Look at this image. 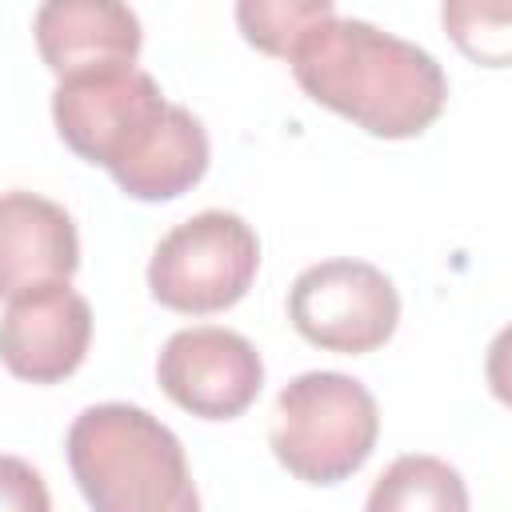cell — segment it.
Returning a JSON list of instances; mask_svg holds the SVG:
<instances>
[{"label":"cell","instance_id":"1","mask_svg":"<svg viewBox=\"0 0 512 512\" xmlns=\"http://www.w3.org/2000/svg\"><path fill=\"white\" fill-rule=\"evenodd\" d=\"M296 84L324 108L372 136H420L448 100L444 68L432 52L356 16H328L292 48Z\"/></svg>","mask_w":512,"mask_h":512},{"label":"cell","instance_id":"2","mask_svg":"<svg viewBox=\"0 0 512 512\" xmlns=\"http://www.w3.org/2000/svg\"><path fill=\"white\" fill-rule=\"evenodd\" d=\"M68 464L92 512H200L184 444L136 404H92L68 428Z\"/></svg>","mask_w":512,"mask_h":512},{"label":"cell","instance_id":"3","mask_svg":"<svg viewBox=\"0 0 512 512\" xmlns=\"http://www.w3.org/2000/svg\"><path fill=\"white\" fill-rule=\"evenodd\" d=\"M380 412L372 392L344 372L288 380L272 412V452L304 484L348 480L376 448Z\"/></svg>","mask_w":512,"mask_h":512},{"label":"cell","instance_id":"4","mask_svg":"<svg viewBox=\"0 0 512 512\" xmlns=\"http://www.w3.org/2000/svg\"><path fill=\"white\" fill-rule=\"evenodd\" d=\"M260 240L236 212L208 208L176 224L148 260L152 296L184 316L232 308L256 280Z\"/></svg>","mask_w":512,"mask_h":512},{"label":"cell","instance_id":"5","mask_svg":"<svg viewBox=\"0 0 512 512\" xmlns=\"http://www.w3.org/2000/svg\"><path fill=\"white\" fill-rule=\"evenodd\" d=\"M288 320L324 352L364 356L392 340L400 324V296L376 264L320 260L292 280Z\"/></svg>","mask_w":512,"mask_h":512},{"label":"cell","instance_id":"6","mask_svg":"<svg viewBox=\"0 0 512 512\" xmlns=\"http://www.w3.org/2000/svg\"><path fill=\"white\" fill-rule=\"evenodd\" d=\"M156 380L184 412L200 420H232L260 396L264 360L240 332L200 324L168 336L156 360Z\"/></svg>","mask_w":512,"mask_h":512},{"label":"cell","instance_id":"7","mask_svg":"<svg viewBox=\"0 0 512 512\" xmlns=\"http://www.w3.org/2000/svg\"><path fill=\"white\" fill-rule=\"evenodd\" d=\"M92 340V308L68 284H44L8 300L0 316V360L12 376L56 384L72 376Z\"/></svg>","mask_w":512,"mask_h":512},{"label":"cell","instance_id":"8","mask_svg":"<svg viewBox=\"0 0 512 512\" xmlns=\"http://www.w3.org/2000/svg\"><path fill=\"white\" fill-rule=\"evenodd\" d=\"M164 104L160 84L140 68L64 80L52 92V120L60 140L88 164L108 168L124 140Z\"/></svg>","mask_w":512,"mask_h":512},{"label":"cell","instance_id":"9","mask_svg":"<svg viewBox=\"0 0 512 512\" xmlns=\"http://www.w3.org/2000/svg\"><path fill=\"white\" fill-rule=\"evenodd\" d=\"M36 48L64 80L136 68L140 20L128 4L112 0H48L36 8Z\"/></svg>","mask_w":512,"mask_h":512},{"label":"cell","instance_id":"10","mask_svg":"<svg viewBox=\"0 0 512 512\" xmlns=\"http://www.w3.org/2000/svg\"><path fill=\"white\" fill-rule=\"evenodd\" d=\"M80 264L72 216L36 192H0V296L68 284Z\"/></svg>","mask_w":512,"mask_h":512},{"label":"cell","instance_id":"11","mask_svg":"<svg viewBox=\"0 0 512 512\" xmlns=\"http://www.w3.org/2000/svg\"><path fill=\"white\" fill-rule=\"evenodd\" d=\"M108 172L132 200L184 196L208 172V132L188 108L164 100V108L124 140Z\"/></svg>","mask_w":512,"mask_h":512},{"label":"cell","instance_id":"12","mask_svg":"<svg viewBox=\"0 0 512 512\" xmlns=\"http://www.w3.org/2000/svg\"><path fill=\"white\" fill-rule=\"evenodd\" d=\"M364 512H468V484L448 460L408 452L376 476Z\"/></svg>","mask_w":512,"mask_h":512},{"label":"cell","instance_id":"13","mask_svg":"<svg viewBox=\"0 0 512 512\" xmlns=\"http://www.w3.org/2000/svg\"><path fill=\"white\" fill-rule=\"evenodd\" d=\"M336 8L328 0H244L236 4V20L248 44H256L268 56H292V48L328 20Z\"/></svg>","mask_w":512,"mask_h":512},{"label":"cell","instance_id":"14","mask_svg":"<svg viewBox=\"0 0 512 512\" xmlns=\"http://www.w3.org/2000/svg\"><path fill=\"white\" fill-rule=\"evenodd\" d=\"M0 512H52L44 476L20 456H0Z\"/></svg>","mask_w":512,"mask_h":512}]
</instances>
